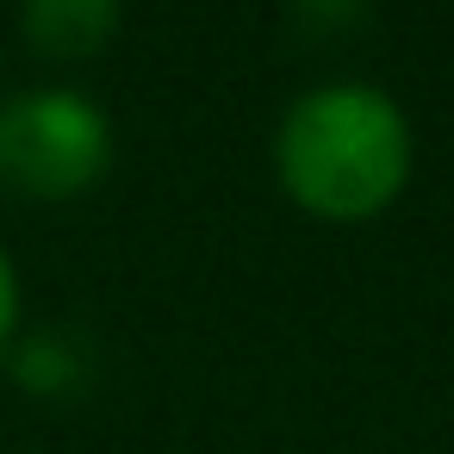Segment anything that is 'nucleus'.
Returning <instances> with one entry per match:
<instances>
[{"mask_svg":"<svg viewBox=\"0 0 454 454\" xmlns=\"http://www.w3.org/2000/svg\"><path fill=\"white\" fill-rule=\"evenodd\" d=\"M286 193L317 218H373L398 200L411 175V125L404 113L361 82H336L305 94L280 119L274 144Z\"/></svg>","mask_w":454,"mask_h":454,"instance_id":"obj_1","label":"nucleus"},{"mask_svg":"<svg viewBox=\"0 0 454 454\" xmlns=\"http://www.w3.org/2000/svg\"><path fill=\"white\" fill-rule=\"evenodd\" d=\"M113 156V131L100 106L82 94H26L0 113V181H13L32 200H69L100 181Z\"/></svg>","mask_w":454,"mask_h":454,"instance_id":"obj_2","label":"nucleus"},{"mask_svg":"<svg viewBox=\"0 0 454 454\" xmlns=\"http://www.w3.org/2000/svg\"><path fill=\"white\" fill-rule=\"evenodd\" d=\"M119 32V0H26V38L38 57H94Z\"/></svg>","mask_w":454,"mask_h":454,"instance_id":"obj_3","label":"nucleus"},{"mask_svg":"<svg viewBox=\"0 0 454 454\" xmlns=\"http://www.w3.org/2000/svg\"><path fill=\"white\" fill-rule=\"evenodd\" d=\"M13 367H20V380H26L38 398H63V392H75V386L88 380V355H82V342L63 336V330L32 336V342L20 348Z\"/></svg>","mask_w":454,"mask_h":454,"instance_id":"obj_4","label":"nucleus"},{"mask_svg":"<svg viewBox=\"0 0 454 454\" xmlns=\"http://www.w3.org/2000/svg\"><path fill=\"white\" fill-rule=\"evenodd\" d=\"M13 317H20V280H13L7 255H0V348H7V336H13Z\"/></svg>","mask_w":454,"mask_h":454,"instance_id":"obj_5","label":"nucleus"}]
</instances>
